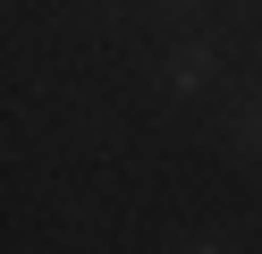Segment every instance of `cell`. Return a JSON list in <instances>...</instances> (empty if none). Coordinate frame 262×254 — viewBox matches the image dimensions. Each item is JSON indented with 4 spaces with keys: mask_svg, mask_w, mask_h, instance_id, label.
<instances>
[{
    "mask_svg": "<svg viewBox=\"0 0 262 254\" xmlns=\"http://www.w3.org/2000/svg\"><path fill=\"white\" fill-rule=\"evenodd\" d=\"M245 127H254V144H262V119H245Z\"/></svg>",
    "mask_w": 262,
    "mask_h": 254,
    "instance_id": "obj_1",
    "label": "cell"
}]
</instances>
